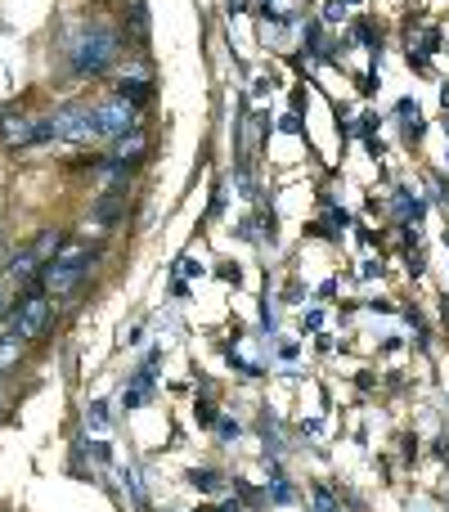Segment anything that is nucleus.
<instances>
[{
	"label": "nucleus",
	"instance_id": "nucleus-12",
	"mask_svg": "<svg viewBox=\"0 0 449 512\" xmlns=\"http://www.w3.org/2000/svg\"><path fill=\"white\" fill-rule=\"evenodd\" d=\"M189 481H194V486H203V490L221 486V477H216V472H189Z\"/></svg>",
	"mask_w": 449,
	"mask_h": 512
},
{
	"label": "nucleus",
	"instance_id": "nucleus-1",
	"mask_svg": "<svg viewBox=\"0 0 449 512\" xmlns=\"http://www.w3.org/2000/svg\"><path fill=\"white\" fill-rule=\"evenodd\" d=\"M117 45H122V36L113 32V27H86V32L72 41V72L77 77H99L104 68H113L117 59Z\"/></svg>",
	"mask_w": 449,
	"mask_h": 512
},
{
	"label": "nucleus",
	"instance_id": "nucleus-8",
	"mask_svg": "<svg viewBox=\"0 0 449 512\" xmlns=\"http://www.w3.org/2000/svg\"><path fill=\"white\" fill-rule=\"evenodd\" d=\"M54 261H63V265H77V270H90V265H95V252H90V248H81V243H68V248H63L59 256H54Z\"/></svg>",
	"mask_w": 449,
	"mask_h": 512
},
{
	"label": "nucleus",
	"instance_id": "nucleus-4",
	"mask_svg": "<svg viewBox=\"0 0 449 512\" xmlns=\"http://www.w3.org/2000/svg\"><path fill=\"white\" fill-rule=\"evenodd\" d=\"M95 126H99V140H117V135L140 126V104L126 95L104 99V104H95Z\"/></svg>",
	"mask_w": 449,
	"mask_h": 512
},
{
	"label": "nucleus",
	"instance_id": "nucleus-7",
	"mask_svg": "<svg viewBox=\"0 0 449 512\" xmlns=\"http://www.w3.org/2000/svg\"><path fill=\"white\" fill-rule=\"evenodd\" d=\"M108 158H113V162H122V167H135V162H144V158H149V140H144L140 131H126V135H117V140H113V149H108Z\"/></svg>",
	"mask_w": 449,
	"mask_h": 512
},
{
	"label": "nucleus",
	"instance_id": "nucleus-5",
	"mask_svg": "<svg viewBox=\"0 0 449 512\" xmlns=\"http://www.w3.org/2000/svg\"><path fill=\"white\" fill-rule=\"evenodd\" d=\"M9 324H14V333H18V337H36V333H45V328L54 324V306H50V297H45L41 288L27 292V297L18 301L14 310H9Z\"/></svg>",
	"mask_w": 449,
	"mask_h": 512
},
{
	"label": "nucleus",
	"instance_id": "nucleus-13",
	"mask_svg": "<svg viewBox=\"0 0 449 512\" xmlns=\"http://www.w3.org/2000/svg\"><path fill=\"white\" fill-rule=\"evenodd\" d=\"M5 306H9V288L0 283V315H5Z\"/></svg>",
	"mask_w": 449,
	"mask_h": 512
},
{
	"label": "nucleus",
	"instance_id": "nucleus-2",
	"mask_svg": "<svg viewBox=\"0 0 449 512\" xmlns=\"http://www.w3.org/2000/svg\"><path fill=\"white\" fill-rule=\"evenodd\" d=\"M0 140H5L9 149H36V144L54 140L50 113L32 117V113H23V108H5V113H0Z\"/></svg>",
	"mask_w": 449,
	"mask_h": 512
},
{
	"label": "nucleus",
	"instance_id": "nucleus-10",
	"mask_svg": "<svg viewBox=\"0 0 449 512\" xmlns=\"http://www.w3.org/2000/svg\"><path fill=\"white\" fill-rule=\"evenodd\" d=\"M23 355V337L18 333H9V337H0V369H9V364Z\"/></svg>",
	"mask_w": 449,
	"mask_h": 512
},
{
	"label": "nucleus",
	"instance_id": "nucleus-6",
	"mask_svg": "<svg viewBox=\"0 0 449 512\" xmlns=\"http://www.w3.org/2000/svg\"><path fill=\"white\" fill-rule=\"evenodd\" d=\"M81 283H86V270H77V265H63V261H50L41 270V279H36V288L50 292V297H63V292H77Z\"/></svg>",
	"mask_w": 449,
	"mask_h": 512
},
{
	"label": "nucleus",
	"instance_id": "nucleus-11",
	"mask_svg": "<svg viewBox=\"0 0 449 512\" xmlns=\"http://www.w3.org/2000/svg\"><path fill=\"white\" fill-rule=\"evenodd\" d=\"M122 207H126V203H122L117 194H113V198H104V203H99V221H104V225L122 221Z\"/></svg>",
	"mask_w": 449,
	"mask_h": 512
},
{
	"label": "nucleus",
	"instance_id": "nucleus-9",
	"mask_svg": "<svg viewBox=\"0 0 449 512\" xmlns=\"http://www.w3.org/2000/svg\"><path fill=\"white\" fill-rule=\"evenodd\" d=\"M131 32H135V41L149 36V5L144 0H131Z\"/></svg>",
	"mask_w": 449,
	"mask_h": 512
},
{
	"label": "nucleus",
	"instance_id": "nucleus-3",
	"mask_svg": "<svg viewBox=\"0 0 449 512\" xmlns=\"http://www.w3.org/2000/svg\"><path fill=\"white\" fill-rule=\"evenodd\" d=\"M50 135L63 144H90L99 140V126H95V108L90 104H63L50 113Z\"/></svg>",
	"mask_w": 449,
	"mask_h": 512
}]
</instances>
